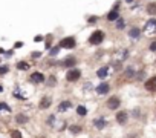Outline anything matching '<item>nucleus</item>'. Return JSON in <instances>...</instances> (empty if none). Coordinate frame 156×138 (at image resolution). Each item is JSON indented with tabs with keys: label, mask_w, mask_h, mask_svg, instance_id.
Instances as JSON below:
<instances>
[{
	"label": "nucleus",
	"mask_w": 156,
	"mask_h": 138,
	"mask_svg": "<svg viewBox=\"0 0 156 138\" xmlns=\"http://www.w3.org/2000/svg\"><path fill=\"white\" fill-rule=\"evenodd\" d=\"M104 108L110 112H118L120 109H122V98L116 94H112L107 97V100L104 101Z\"/></svg>",
	"instance_id": "f257e3e1"
},
{
	"label": "nucleus",
	"mask_w": 156,
	"mask_h": 138,
	"mask_svg": "<svg viewBox=\"0 0 156 138\" xmlns=\"http://www.w3.org/2000/svg\"><path fill=\"white\" fill-rule=\"evenodd\" d=\"M92 127L95 130H106L107 127H110V120L107 118V115L104 114H98V115H95L93 118H92Z\"/></svg>",
	"instance_id": "f03ea898"
},
{
	"label": "nucleus",
	"mask_w": 156,
	"mask_h": 138,
	"mask_svg": "<svg viewBox=\"0 0 156 138\" xmlns=\"http://www.w3.org/2000/svg\"><path fill=\"white\" fill-rule=\"evenodd\" d=\"M112 92V84L109 81H100L93 89V94L98 97H109Z\"/></svg>",
	"instance_id": "7ed1b4c3"
},
{
	"label": "nucleus",
	"mask_w": 156,
	"mask_h": 138,
	"mask_svg": "<svg viewBox=\"0 0 156 138\" xmlns=\"http://www.w3.org/2000/svg\"><path fill=\"white\" fill-rule=\"evenodd\" d=\"M113 118H115V123L118 126H127L129 121H130V112L126 109H120L118 112H115Z\"/></svg>",
	"instance_id": "20e7f679"
},
{
	"label": "nucleus",
	"mask_w": 156,
	"mask_h": 138,
	"mask_svg": "<svg viewBox=\"0 0 156 138\" xmlns=\"http://www.w3.org/2000/svg\"><path fill=\"white\" fill-rule=\"evenodd\" d=\"M104 40H106V34H104V31H101V29H95L87 39L89 45H92V46H100Z\"/></svg>",
	"instance_id": "39448f33"
},
{
	"label": "nucleus",
	"mask_w": 156,
	"mask_h": 138,
	"mask_svg": "<svg viewBox=\"0 0 156 138\" xmlns=\"http://www.w3.org/2000/svg\"><path fill=\"white\" fill-rule=\"evenodd\" d=\"M83 77V71L80 68H72V69H67L66 71V81L67 83H77L80 81V78Z\"/></svg>",
	"instance_id": "423d86ee"
},
{
	"label": "nucleus",
	"mask_w": 156,
	"mask_h": 138,
	"mask_svg": "<svg viewBox=\"0 0 156 138\" xmlns=\"http://www.w3.org/2000/svg\"><path fill=\"white\" fill-rule=\"evenodd\" d=\"M58 46L61 48V49H75L77 48V39H75L74 35H67V37H63V39L60 40V43H58Z\"/></svg>",
	"instance_id": "0eeeda50"
},
{
	"label": "nucleus",
	"mask_w": 156,
	"mask_h": 138,
	"mask_svg": "<svg viewBox=\"0 0 156 138\" xmlns=\"http://www.w3.org/2000/svg\"><path fill=\"white\" fill-rule=\"evenodd\" d=\"M72 109H75V103L69 98L61 100V101L57 104V112L58 114H67L69 110H72Z\"/></svg>",
	"instance_id": "6e6552de"
},
{
	"label": "nucleus",
	"mask_w": 156,
	"mask_h": 138,
	"mask_svg": "<svg viewBox=\"0 0 156 138\" xmlns=\"http://www.w3.org/2000/svg\"><path fill=\"white\" fill-rule=\"evenodd\" d=\"M141 29L146 35H155L156 34V17H150L148 20H146V23H144Z\"/></svg>",
	"instance_id": "1a4fd4ad"
},
{
	"label": "nucleus",
	"mask_w": 156,
	"mask_h": 138,
	"mask_svg": "<svg viewBox=\"0 0 156 138\" xmlns=\"http://www.w3.org/2000/svg\"><path fill=\"white\" fill-rule=\"evenodd\" d=\"M77 57L75 55H67L64 57L61 61H58V68H64V69H72V68H77Z\"/></svg>",
	"instance_id": "9d476101"
},
{
	"label": "nucleus",
	"mask_w": 156,
	"mask_h": 138,
	"mask_svg": "<svg viewBox=\"0 0 156 138\" xmlns=\"http://www.w3.org/2000/svg\"><path fill=\"white\" fill-rule=\"evenodd\" d=\"M142 88H144V91L148 92V94H156V75L148 77L147 80L142 83Z\"/></svg>",
	"instance_id": "9b49d317"
},
{
	"label": "nucleus",
	"mask_w": 156,
	"mask_h": 138,
	"mask_svg": "<svg viewBox=\"0 0 156 138\" xmlns=\"http://www.w3.org/2000/svg\"><path fill=\"white\" fill-rule=\"evenodd\" d=\"M129 112H130V118H133L135 121L146 120V114H144V109L141 108V106H135V108H132Z\"/></svg>",
	"instance_id": "f8f14e48"
},
{
	"label": "nucleus",
	"mask_w": 156,
	"mask_h": 138,
	"mask_svg": "<svg viewBox=\"0 0 156 138\" xmlns=\"http://www.w3.org/2000/svg\"><path fill=\"white\" fill-rule=\"evenodd\" d=\"M95 75H96V78H100L101 81H107V78L110 75V66H100L95 71Z\"/></svg>",
	"instance_id": "ddd939ff"
},
{
	"label": "nucleus",
	"mask_w": 156,
	"mask_h": 138,
	"mask_svg": "<svg viewBox=\"0 0 156 138\" xmlns=\"http://www.w3.org/2000/svg\"><path fill=\"white\" fill-rule=\"evenodd\" d=\"M67 132H69L72 137H78V135H81L83 132H84V126L80 124V123H69Z\"/></svg>",
	"instance_id": "4468645a"
},
{
	"label": "nucleus",
	"mask_w": 156,
	"mask_h": 138,
	"mask_svg": "<svg viewBox=\"0 0 156 138\" xmlns=\"http://www.w3.org/2000/svg\"><path fill=\"white\" fill-rule=\"evenodd\" d=\"M29 81L34 84H43V83H46V75L40 71H34L29 75Z\"/></svg>",
	"instance_id": "2eb2a0df"
},
{
	"label": "nucleus",
	"mask_w": 156,
	"mask_h": 138,
	"mask_svg": "<svg viewBox=\"0 0 156 138\" xmlns=\"http://www.w3.org/2000/svg\"><path fill=\"white\" fill-rule=\"evenodd\" d=\"M52 104H54V100H52L51 95H43L40 98V101H38V109L40 110H47V109L52 108Z\"/></svg>",
	"instance_id": "dca6fc26"
},
{
	"label": "nucleus",
	"mask_w": 156,
	"mask_h": 138,
	"mask_svg": "<svg viewBox=\"0 0 156 138\" xmlns=\"http://www.w3.org/2000/svg\"><path fill=\"white\" fill-rule=\"evenodd\" d=\"M136 68L133 65H129V66H124V69H122V77L126 78V80H135L136 77Z\"/></svg>",
	"instance_id": "f3484780"
},
{
	"label": "nucleus",
	"mask_w": 156,
	"mask_h": 138,
	"mask_svg": "<svg viewBox=\"0 0 156 138\" xmlns=\"http://www.w3.org/2000/svg\"><path fill=\"white\" fill-rule=\"evenodd\" d=\"M74 110H75V115H77L78 118H86V117L89 115V109L86 104H77Z\"/></svg>",
	"instance_id": "a211bd4d"
},
{
	"label": "nucleus",
	"mask_w": 156,
	"mask_h": 138,
	"mask_svg": "<svg viewBox=\"0 0 156 138\" xmlns=\"http://www.w3.org/2000/svg\"><path fill=\"white\" fill-rule=\"evenodd\" d=\"M14 121H15L19 126H25V124L29 123V115L20 112V114H17V115H14Z\"/></svg>",
	"instance_id": "6ab92c4d"
},
{
	"label": "nucleus",
	"mask_w": 156,
	"mask_h": 138,
	"mask_svg": "<svg viewBox=\"0 0 156 138\" xmlns=\"http://www.w3.org/2000/svg\"><path fill=\"white\" fill-rule=\"evenodd\" d=\"M141 34H142V29L138 28V26H132L129 29V39H132V40H138L141 37Z\"/></svg>",
	"instance_id": "aec40b11"
},
{
	"label": "nucleus",
	"mask_w": 156,
	"mask_h": 138,
	"mask_svg": "<svg viewBox=\"0 0 156 138\" xmlns=\"http://www.w3.org/2000/svg\"><path fill=\"white\" fill-rule=\"evenodd\" d=\"M120 17H121V12L116 11V9H110V11L106 14V20H107V22H116Z\"/></svg>",
	"instance_id": "412c9836"
},
{
	"label": "nucleus",
	"mask_w": 156,
	"mask_h": 138,
	"mask_svg": "<svg viewBox=\"0 0 156 138\" xmlns=\"http://www.w3.org/2000/svg\"><path fill=\"white\" fill-rule=\"evenodd\" d=\"M147 71H146V68H142V69H139V71L136 72V77H135V81L136 83H144L147 80Z\"/></svg>",
	"instance_id": "4be33fe9"
},
{
	"label": "nucleus",
	"mask_w": 156,
	"mask_h": 138,
	"mask_svg": "<svg viewBox=\"0 0 156 138\" xmlns=\"http://www.w3.org/2000/svg\"><path fill=\"white\" fill-rule=\"evenodd\" d=\"M57 123H58V115L57 114H49L46 117V124L49 127H57Z\"/></svg>",
	"instance_id": "5701e85b"
},
{
	"label": "nucleus",
	"mask_w": 156,
	"mask_h": 138,
	"mask_svg": "<svg viewBox=\"0 0 156 138\" xmlns=\"http://www.w3.org/2000/svg\"><path fill=\"white\" fill-rule=\"evenodd\" d=\"M46 88H49V89H52V88H57V84H58V78H57V75H49V77H46Z\"/></svg>",
	"instance_id": "b1692460"
},
{
	"label": "nucleus",
	"mask_w": 156,
	"mask_h": 138,
	"mask_svg": "<svg viewBox=\"0 0 156 138\" xmlns=\"http://www.w3.org/2000/svg\"><path fill=\"white\" fill-rule=\"evenodd\" d=\"M146 12L150 15V17H155L156 15V2H150L146 5Z\"/></svg>",
	"instance_id": "393cba45"
},
{
	"label": "nucleus",
	"mask_w": 156,
	"mask_h": 138,
	"mask_svg": "<svg viewBox=\"0 0 156 138\" xmlns=\"http://www.w3.org/2000/svg\"><path fill=\"white\" fill-rule=\"evenodd\" d=\"M124 28H126V20L122 19V17H120V19L115 22V29H116V31H122Z\"/></svg>",
	"instance_id": "a878e982"
},
{
	"label": "nucleus",
	"mask_w": 156,
	"mask_h": 138,
	"mask_svg": "<svg viewBox=\"0 0 156 138\" xmlns=\"http://www.w3.org/2000/svg\"><path fill=\"white\" fill-rule=\"evenodd\" d=\"M15 66H17V69H19V71H29V63L28 61H23V60H21V61H17V65H15Z\"/></svg>",
	"instance_id": "bb28decb"
},
{
	"label": "nucleus",
	"mask_w": 156,
	"mask_h": 138,
	"mask_svg": "<svg viewBox=\"0 0 156 138\" xmlns=\"http://www.w3.org/2000/svg\"><path fill=\"white\" fill-rule=\"evenodd\" d=\"M118 54H120L118 55V61H124V60L129 58V49H121Z\"/></svg>",
	"instance_id": "cd10ccee"
},
{
	"label": "nucleus",
	"mask_w": 156,
	"mask_h": 138,
	"mask_svg": "<svg viewBox=\"0 0 156 138\" xmlns=\"http://www.w3.org/2000/svg\"><path fill=\"white\" fill-rule=\"evenodd\" d=\"M9 138H23V134L19 129H11L9 130Z\"/></svg>",
	"instance_id": "c85d7f7f"
},
{
	"label": "nucleus",
	"mask_w": 156,
	"mask_h": 138,
	"mask_svg": "<svg viewBox=\"0 0 156 138\" xmlns=\"http://www.w3.org/2000/svg\"><path fill=\"white\" fill-rule=\"evenodd\" d=\"M81 89H83V92H90V91H93V89H95V86L92 84V81H86Z\"/></svg>",
	"instance_id": "c756f323"
},
{
	"label": "nucleus",
	"mask_w": 156,
	"mask_h": 138,
	"mask_svg": "<svg viewBox=\"0 0 156 138\" xmlns=\"http://www.w3.org/2000/svg\"><path fill=\"white\" fill-rule=\"evenodd\" d=\"M60 49H61V48L60 46H54V48H51V49H49V57H57L58 55V52H60Z\"/></svg>",
	"instance_id": "7c9ffc66"
},
{
	"label": "nucleus",
	"mask_w": 156,
	"mask_h": 138,
	"mask_svg": "<svg viewBox=\"0 0 156 138\" xmlns=\"http://www.w3.org/2000/svg\"><path fill=\"white\" fill-rule=\"evenodd\" d=\"M96 22H98V17H96V15H89L87 17V23L89 25H95Z\"/></svg>",
	"instance_id": "2f4dec72"
},
{
	"label": "nucleus",
	"mask_w": 156,
	"mask_h": 138,
	"mask_svg": "<svg viewBox=\"0 0 156 138\" xmlns=\"http://www.w3.org/2000/svg\"><path fill=\"white\" fill-rule=\"evenodd\" d=\"M0 110H6V112H11L12 109H11V108H9V106H8L6 103H5V101H0Z\"/></svg>",
	"instance_id": "473e14b6"
},
{
	"label": "nucleus",
	"mask_w": 156,
	"mask_h": 138,
	"mask_svg": "<svg viewBox=\"0 0 156 138\" xmlns=\"http://www.w3.org/2000/svg\"><path fill=\"white\" fill-rule=\"evenodd\" d=\"M148 51H150V52H156V40L150 41V45H148Z\"/></svg>",
	"instance_id": "72a5a7b5"
},
{
	"label": "nucleus",
	"mask_w": 156,
	"mask_h": 138,
	"mask_svg": "<svg viewBox=\"0 0 156 138\" xmlns=\"http://www.w3.org/2000/svg\"><path fill=\"white\" fill-rule=\"evenodd\" d=\"M31 57L34 58V60H37V58H40V57H41V52H40V51H34V52L31 54Z\"/></svg>",
	"instance_id": "f704fd0d"
},
{
	"label": "nucleus",
	"mask_w": 156,
	"mask_h": 138,
	"mask_svg": "<svg viewBox=\"0 0 156 138\" xmlns=\"http://www.w3.org/2000/svg\"><path fill=\"white\" fill-rule=\"evenodd\" d=\"M9 68L8 66H0V75H5V74H8Z\"/></svg>",
	"instance_id": "c9c22d12"
},
{
	"label": "nucleus",
	"mask_w": 156,
	"mask_h": 138,
	"mask_svg": "<svg viewBox=\"0 0 156 138\" xmlns=\"http://www.w3.org/2000/svg\"><path fill=\"white\" fill-rule=\"evenodd\" d=\"M43 40H45V37H43V35H35V37H34V41H35V43H40V41H43Z\"/></svg>",
	"instance_id": "e433bc0d"
},
{
	"label": "nucleus",
	"mask_w": 156,
	"mask_h": 138,
	"mask_svg": "<svg viewBox=\"0 0 156 138\" xmlns=\"http://www.w3.org/2000/svg\"><path fill=\"white\" fill-rule=\"evenodd\" d=\"M21 46H23V43H21V41H17V43L14 45V48H15V49H17V48H21Z\"/></svg>",
	"instance_id": "4c0bfd02"
},
{
	"label": "nucleus",
	"mask_w": 156,
	"mask_h": 138,
	"mask_svg": "<svg viewBox=\"0 0 156 138\" xmlns=\"http://www.w3.org/2000/svg\"><path fill=\"white\" fill-rule=\"evenodd\" d=\"M133 2H135V0H126V3H129V5H130V3H133Z\"/></svg>",
	"instance_id": "58836bf2"
},
{
	"label": "nucleus",
	"mask_w": 156,
	"mask_h": 138,
	"mask_svg": "<svg viewBox=\"0 0 156 138\" xmlns=\"http://www.w3.org/2000/svg\"><path fill=\"white\" fill-rule=\"evenodd\" d=\"M2 92H3V86L0 84V94H2Z\"/></svg>",
	"instance_id": "ea45409f"
},
{
	"label": "nucleus",
	"mask_w": 156,
	"mask_h": 138,
	"mask_svg": "<svg viewBox=\"0 0 156 138\" xmlns=\"http://www.w3.org/2000/svg\"><path fill=\"white\" fill-rule=\"evenodd\" d=\"M155 118H156V110H155Z\"/></svg>",
	"instance_id": "a19ab883"
},
{
	"label": "nucleus",
	"mask_w": 156,
	"mask_h": 138,
	"mask_svg": "<svg viewBox=\"0 0 156 138\" xmlns=\"http://www.w3.org/2000/svg\"><path fill=\"white\" fill-rule=\"evenodd\" d=\"M96 138H100V137H96Z\"/></svg>",
	"instance_id": "79ce46f5"
}]
</instances>
